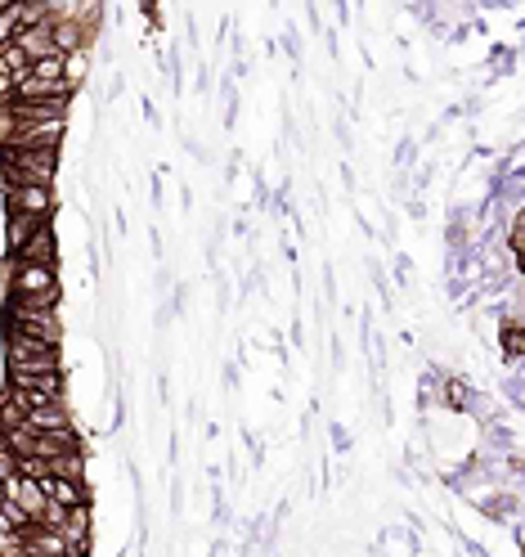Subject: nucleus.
I'll list each match as a JSON object with an SVG mask.
<instances>
[{
	"label": "nucleus",
	"instance_id": "20e7f679",
	"mask_svg": "<svg viewBox=\"0 0 525 557\" xmlns=\"http://www.w3.org/2000/svg\"><path fill=\"white\" fill-rule=\"evenodd\" d=\"M5 499L27 517V527H37V521L46 517V508H50L46 485H41L37 476H27V472H14V476L5 481Z\"/></svg>",
	"mask_w": 525,
	"mask_h": 557
},
{
	"label": "nucleus",
	"instance_id": "9b49d317",
	"mask_svg": "<svg viewBox=\"0 0 525 557\" xmlns=\"http://www.w3.org/2000/svg\"><path fill=\"white\" fill-rule=\"evenodd\" d=\"M32 82H41V86H63V59H41V63H32Z\"/></svg>",
	"mask_w": 525,
	"mask_h": 557
},
{
	"label": "nucleus",
	"instance_id": "f257e3e1",
	"mask_svg": "<svg viewBox=\"0 0 525 557\" xmlns=\"http://www.w3.org/2000/svg\"><path fill=\"white\" fill-rule=\"evenodd\" d=\"M5 288H10V301H18V306L54 310L59 306V270L54 265L5 261Z\"/></svg>",
	"mask_w": 525,
	"mask_h": 557
},
{
	"label": "nucleus",
	"instance_id": "39448f33",
	"mask_svg": "<svg viewBox=\"0 0 525 557\" xmlns=\"http://www.w3.org/2000/svg\"><path fill=\"white\" fill-rule=\"evenodd\" d=\"M5 212L50 221V212H54V189H50V185H5Z\"/></svg>",
	"mask_w": 525,
	"mask_h": 557
},
{
	"label": "nucleus",
	"instance_id": "7ed1b4c3",
	"mask_svg": "<svg viewBox=\"0 0 525 557\" xmlns=\"http://www.w3.org/2000/svg\"><path fill=\"white\" fill-rule=\"evenodd\" d=\"M5 333H27V337H41L50 346L63 342V324H59V306L54 310H37V306H5Z\"/></svg>",
	"mask_w": 525,
	"mask_h": 557
},
{
	"label": "nucleus",
	"instance_id": "6e6552de",
	"mask_svg": "<svg viewBox=\"0 0 525 557\" xmlns=\"http://www.w3.org/2000/svg\"><path fill=\"white\" fill-rule=\"evenodd\" d=\"M41 485H46L50 504H59V508H82V504H90L86 481H77V476H46Z\"/></svg>",
	"mask_w": 525,
	"mask_h": 557
},
{
	"label": "nucleus",
	"instance_id": "423d86ee",
	"mask_svg": "<svg viewBox=\"0 0 525 557\" xmlns=\"http://www.w3.org/2000/svg\"><path fill=\"white\" fill-rule=\"evenodd\" d=\"M14 46H18L32 63H41V59H54V54H59V46H54V27H50V23L14 32Z\"/></svg>",
	"mask_w": 525,
	"mask_h": 557
},
{
	"label": "nucleus",
	"instance_id": "f03ea898",
	"mask_svg": "<svg viewBox=\"0 0 525 557\" xmlns=\"http://www.w3.org/2000/svg\"><path fill=\"white\" fill-rule=\"evenodd\" d=\"M5 369H10V382H18L32 373H63V360H59V346H50L41 337L5 333Z\"/></svg>",
	"mask_w": 525,
	"mask_h": 557
},
{
	"label": "nucleus",
	"instance_id": "ddd939ff",
	"mask_svg": "<svg viewBox=\"0 0 525 557\" xmlns=\"http://www.w3.org/2000/svg\"><path fill=\"white\" fill-rule=\"evenodd\" d=\"M14 32H18V23H14V0H0V46H10Z\"/></svg>",
	"mask_w": 525,
	"mask_h": 557
},
{
	"label": "nucleus",
	"instance_id": "f8f14e48",
	"mask_svg": "<svg viewBox=\"0 0 525 557\" xmlns=\"http://www.w3.org/2000/svg\"><path fill=\"white\" fill-rule=\"evenodd\" d=\"M503 351H508L512 364H521V356H525V329H503Z\"/></svg>",
	"mask_w": 525,
	"mask_h": 557
},
{
	"label": "nucleus",
	"instance_id": "0eeeda50",
	"mask_svg": "<svg viewBox=\"0 0 525 557\" xmlns=\"http://www.w3.org/2000/svg\"><path fill=\"white\" fill-rule=\"evenodd\" d=\"M10 261H23V265H54L59 261V243H54V230L46 225L41 234H32L23 248L10 257Z\"/></svg>",
	"mask_w": 525,
	"mask_h": 557
},
{
	"label": "nucleus",
	"instance_id": "9d476101",
	"mask_svg": "<svg viewBox=\"0 0 525 557\" xmlns=\"http://www.w3.org/2000/svg\"><path fill=\"white\" fill-rule=\"evenodd\" d=\"M90 73V50H77V54H63V86L77 90Z\"/></svg>",
	"mask_w": 525,
	"mask_h": 557
},
{
	"label": "nucleus",
	"instance_id": "1a4fd4ad",
	"mask_svg": "<svg viewBox=\"0 0 525 557\" xmlns=\"http://www.w3.org/2000/svg\"><path fill=\"white\" fill-rule=\"evenodd\" d=\"M50 221H37V216H18V212H5V252L14 257L32 234H41Z\"/></svg>",
	"mask_w": 525,
	"mask_h": 557
}]
</instances>
